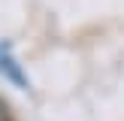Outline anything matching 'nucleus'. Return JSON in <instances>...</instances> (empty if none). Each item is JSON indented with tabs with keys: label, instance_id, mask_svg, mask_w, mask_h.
<instances>
[{
	"label": "nucleus",
	"instance_id": "f257e3e1",
	"mask_svg": "<svg viewBox=\"0 0 124 121\" xmlns=\"http://www.w3.org/2000/svg\"><path fill=\"white\" fill-rule=\"evenodd\" d=\"M0 76L3 79H9L15 88H27V76H24V70H21V64L15 60V54L9 52V48L0 42Z\"/></svg>",
	"mask_w": 124,
	"mask_h": 121
}]
</instances>
